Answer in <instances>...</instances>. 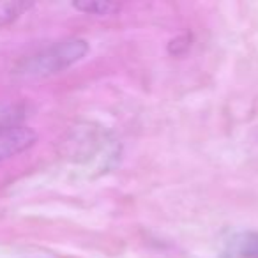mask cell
Segmentation results:
<instances>
[{
    "mask_svg": "<svg viewBox=\"0 0 258 258\" xmlns=\"http://www.w3.org/2000/svg\"><path fill=\"white\" fill-rule=\"evenodd\" d=\"M87 53V43L82 39H69L58 43L48 50L41 51L39 55L29 58L22 68V73L29 76H44L53 75L62 69L69 68L78 62Z\"/></svg>",
    "mask_w": 258,
    "mask_h": 258,
    "instance_id": "6da1fadb",
    "label": "cell"
},
{
    "mask_svg": "<svg viewBox=\"0 0 258 258\" xmlns=\"http://www.w3.org/2000/svg\"><path fill=\"white\" fill-rule=\"evenodd\" d=\"M36 133L25 125H8L0 129V161L16 156L36 142Z\"/></svg>",
    "mask_w": 258,
    "mask_h": 258,
    "instance_id": "7a4b0ae2",
    "label": "cell"
},
{
    "mask_svg": "<svg viewBox=\"0 0 258 258\" xmlns=\"http://www.w3.org/2000/svg\"><path fill=\"white\" fill-rule=\"evenodd\" d=\"M223 258H258V233H237L226 242Z\"/></svg>",
    "mask_w": 258,
    "mask_h": 258,
    "instance_id": "3957f363",
    "label": "cell"
},
{
    "mask_svg": "<svg viewBox=\"0 0 258 258\" xmlns=\"http://www.w3.org/2000/svg\"><path fill=\"white\" fill-rule=\"evenodd\" d=\"M75 6L78 11H83L87 15H97V16H106L111 15L118 9L117 4L108 2V0H82V2H75Z\"/></svg>",
    "mask_w": 258,
    "mask_h": 258,
    "instance_id": "277c9868",
    "label": "cell"
},
{
    "mask_svg": "<svg viewBox=\"0 0 258 258\" xmlns=\"http://www.w3.org/2000/svg\"><path fill=\"white\" fill-rule=\"evenodd\" d=\"M27 8L23 2H13V0H0V27L11 23L15 18L22 15V11Z\"/></svg>",
    "mask_w": 258,
    "mask_h": 258,
    "instance_id": "5b68a950",
    "label": "cell"
}]
</instances>
